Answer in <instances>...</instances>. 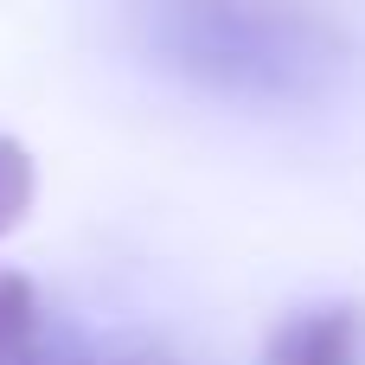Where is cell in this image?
<instances>
[{
  "label": "cell",
  "mask_w": 365,
  "mask_h": 365,
  "mask_svg": "<svg viewBox=\"0 0 365 365\" xmlns=\"http://www.w3.org/2000/svg\"><path fill=\"white\" fill-rule=\"evenodd\" d=\"M365 314L359 308H308L269 334L263 365H359Z\"/></svg>",
  "instance_id": "obj_1"
},
{
  "label": "cell",
  "mask_w": 365,
  "mask_h": 365,
  "mask_svg": "<svg viewBox=\"0 0 365 365\" xmlns=\"http://www.w3.org/2000/svg\"><path fill=\"white\" fill-rule=\"evenodd\" d=\"M38 359V289L19 269H0V365Z\"/></svg>",
  "instance_id": "obj_2"
},
{
  "label": "cell",
  "mask_w": 365,
  "mask_h": 365,
  "mask_svg": "<svg viewBox=\"0 0 365 365\" xmlns=\"http://www.w3.org/2000/svg\"><path fill=\"white\" fill-rule=\"evenodd\" d=\"M32 199H38V167L26 154V141L0 135V244L32 218Z\"/></svg>",
  "instance_id": "obj_3"
}]
</instances>
